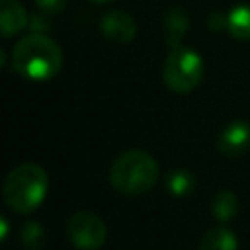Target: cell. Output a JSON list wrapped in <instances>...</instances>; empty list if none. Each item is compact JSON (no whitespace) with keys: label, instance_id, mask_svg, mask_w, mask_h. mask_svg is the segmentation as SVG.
<instances>
[{"label":"cell","instance_id":"cell-5","mask_svg":"<svg viewBox=\"0 0 250 250\" xmlns=\"http://www.w3.org/2000/svg\"><path fill=\"white\" fill-rule=\"evenodd\" d=\"M66 236L76 250H100L107 240L104 219L92 211H76L66 219Z\"/></svg>","mask_w":250,"mask_h":250},{"label":"cell","instance_id":"cell-6","mask_svg":"<svg viewBox=\"0 0 250 250\" xmlns=\"http://www.w3.org/2000/svg\"><path fill=\"white\" fill-rule=\"evenodd\" d=\"M217 152L225 158H236L242 156L250 148V123L244 119H234L227 123L219 133L215 141Z\"/></svg>","mask_w":250,"mask_h":250},{"label":"cell","instance_id":"cell-8","mask_svg":"<svg viewBox=\"0 0 250 250\" xmlns=\"http://www.w3.org/2000/svg\"><path fill=\"white\" fill-rule=\"evenodd\" d=\"M27 25V12L18 0H0V29L4 37L20 33Z\"/></svg>","mask_w":250,"mask_h":250},{"label":"cell","instance_id":"cell-2","mask_svg":"<svg viewBox=\"0 0 250 250\" xmlns=\"http://www.w3.org/2000/svg\"><path fill=\"white\" fill-rule=\"evenodd\" d=\"M49 191L47 172L33 162H25L8 172L2 186V195L6 205L21 215L33 213Z\"/></svg>","mask_w":250,"mask_h":250},{"label":"cell","instance_id":"cell-10","mask_svg":"<svg viewBox=\"0 0 250 250\" xmlns=\"http://www.w3.org/2000/svg\"><path fill=\"white\" fill-rule=\"evenodd\" d=\"M238 197L230 189H221L213 195L211 201V213L219 223H230L238 215Z\"/></svg>","mask_w":250,"mask_h":250},{"label":"cell","instance_id":"cell-11","mask_svg":"<svg viewBox=\"0 0 250 250\" xmlns=\"http://www.w3.org/2000/svg\"><path fill=\"white\" fill-rule=\"evenodd\" d=\"M199 250H238V238L230 229L217 227L203 234Z\"/></svg>","mask_w":250,"mask_h":250},{"label":"cell","instance_id":"cell-15","mask_svg":"<svg viewBox=\"0 0 250 250\" xmlns=\"http://www.w3.org/2000/svg\"><path fill=\"white\" fill-rule=\"evenodd\" d=\"M35 4L45 14H61L64 10L66 0H35Z\"/></svg>","mask_w":250,"mask_h":250},{"label":"cell","instance_id":"cell-1","mask_svg":"<svg viewBox=\"0 0 250 250\" xmlns=\"http://www.w3.org/2000/svg\"><path fill=\"white\" fill-rule=\"evenodd\" d=\"M12 68L27 80H51L62 68V51L51 37L31 33L14 45Z\"/></svg>","mask_w":250,"mask_h":250},{"label":"cell","instance_id":"cell-9","mask_svg":"<svg viewBox=\"0 0 250 250\" xmlns=\"http://www.w3.org/2000/svg\"><path fill=\"white\" fill-rule=\"evenodd\" d=\"M189 27V18L180 6H172L164 14V29H166V41L170 47H178L180 37L188 31Z\"/></svg>","mask_w":250,"mask_h":250},{"label":"cell","instance_id":"cell-14","mask_svg":"<svg viewBox=\"0 0 250 250\" xmlns=\"http://www.w3.org/2000/svg\"><path fill=\"white\" fill-rule=\"evenodd\" d=\"M20 242L25 250H41L45 244V229L37 221H27L20 230Z\"/></svg>","mask_w":250,"mask_h":250},{"label":"cell","instance_id":"cell-3","mask_svg":"<svg viewBox=\"0 0 250 250\" xmlns=\"http://www.w3.org/2000/svg\"><path fill=\"white\" fill-rule=\"evenodd\" d=\"M156 180L158 164L146 150H125L109 168L111 186L125 195H143L154 188Z\"/></svg>","mask_w":250,"mask_h":250},{"label":"cell","instance_id":"cell-7","mask_svg":"<svg viewBox=\"0 0 250 250\" xmlns=\"http://www.w3.org/2000/svg\"><path fill=\"white\" fill-rule=\"evenodd\" d=\"M100 29L104 33L105 39L113 41V43H129L135 39L137 33V25L135 20L123 12V10H111L102 18Z\"/></svg>","mask_w":250,"mask_h":250},{"label":"cell","instance_id":"cell-17","mask_svg":"<svg viewBox=\"0 0 250 250\" xmlns=\"http://www.w3.org/2000/svg\"><path fill=\"white\" fill-rule=\"evenodd\" d=\"M96 2H109V0H96Z\"/></svg>","mask_w":250,"mask_h":250},{"label":"cell","instance_id":"cell-4","mask_svg":"<svg viewBox=\"0 0 250 250\" xmlns=\"http://www.w3.org/2000/svg\"><path fill=\"white\" fill-rule=\"evenodd\" d=\"M203 78V59L199 53L188 47H172L164 66H162V80L168 90L176 94L191 92Z\"/></svg>","mask_w":250,"mask_h":250},{"label":"cell","instance_id":"cell-13","mask_svg":"<svg viewBox=\"0 0 250 250\" xmlns=\"http://www.w3.org/2000/svg\"><path fill=\"white\" fill-rule=\"evenodd\" d=\"M166 189L174 197H186L195 189V176L189 170H172L166 176Z\"/></svg>","mask_w":250,"mask_h":250},{"label":"cell","instance_id":"cell-16","mask_svg":"<svg viewBox=\"0 0 250 250\" xmlns=\"http://www.w3.org/2000/svg\"><path fill=\"white\" fill-rule=\"evenodd\" d=\"M0 225H2L0 238H2V240H6V236H8V223H6V217H2V219H0Z\"/></svg>","mask_w":250,"mask_h":250},{"label":"cell","instance_id":"cell-12","mask_svg":"<svg viewBox=\"0 0 250 250\" xmlns=\"http://www.w3.org/2000/svg\"><path fill=\"white\" fill-rule=\"evenodd\" d=\"M227 29L236 39H250V4H238L229 12Z\"/></svg>","mask_w":250,"mask_h":250}]
</instances>
